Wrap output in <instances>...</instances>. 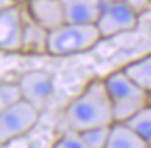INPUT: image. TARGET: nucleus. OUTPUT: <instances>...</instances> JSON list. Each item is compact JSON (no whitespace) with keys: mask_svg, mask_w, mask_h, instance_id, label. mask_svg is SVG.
Returning a JSON list of instances; mask_svg holds the SVG:
<instances>
[{"mask_svg":"<svg viewBox=\"0 0 151 148\" xmlns=\"http://www.w3.org/2000/svg\"><path fill=\"white\" fill-rule=\"evenodd\" d=\"M103 36L97 24L64 23L59 27L48 32L47 55L70 56L92 48Z\"/></svg>","mask_w":151,"mask_h":148,"instance_id":"obj_3","label":"nucleus"},{"mask_svg":"<svg viewBox=\"0 0 151 148\" xmlns=\"http://www.w3.org/2000/svg\"><path fill=\"white\" fill-rule=\"evenodd\" d=\"M23 5L26 14L48 32L65 23L64 6L60 0H27Z\"/></svg>","mask_w":151,"mask_h":148,"instance_id":"obj_8","label":"nucleus"},{"mask_svg":"<svg viewBox=\"0 0 151 148\" xmlns=\"http://www.w3.org/2000/svg\"><path fill=\"white\" fill-rule=\"evenodd\" d=\"M23 100L32 103L41 112L47 109L55 94V76L47 70H29L20 79Z\"/></svg>","mask_w":151,"mask_h":148,"instance_id":"obj_6","label":"nucleus"},{"mask_svg":"<svg viewBox=\"0 0 151 148\" xmlns=\"http://www.w3.org/2000/svg\"><path fill=\"white\" fill-rule=\"evenodd\" d=\"M127 122L147 142V145L151 147V103L145 104L139 112H136L130 119H127Z\"/></svg>","mask_w":151,"mask_h":148,"instance_id":"obj_13","label":"nucleus"},{"mask_svg":"<svg viewBox=\"0 0 151 148\" xmlns=\"http://www.w3.org/2000/svg\"><path fill=\"white\" fill-rule=\"evenodd\" d=\"M23 100L20 83L17 82H2L0 85V109L8 107L17 101Z\"/></svg>","mask_w":151,"mask_h":148,"instance_id":"obj_15","label":"nucleus"},{"mask_svg":"<svg viewBox=\"0 0 151 148\" xmlns=\"http://www.w3.org/2000/svg\"><path fill=\"white\" fill-rule=\"evenodd\" d=\"M104 85L112 104L115 121H127L136 112L150 103L147 94L139 85H136L122 68L112 71L104 77Z\"/></svg>","mask_w":151,"mask_h":148,"instance_id":"obj_2","label":"nucleus"},{"mask_svg":"<svg viewBox=\"0 0 151 148\" xmlns=\"http://www.w3.org/2000/svg\"><path fill=\"white\" fill-rule=\"evenodd\" d=\"M24 18L23 3L0 9V50L3 53H21Z\"/></svg>","mask_w":151,"mask_h":148,"instance_id":"obj_7","label":"nucleus"},{"mask_svg":"<svg viewBox=\"0 0 151 148\" xmlns=\"http://www.w3.org/2000/svg\"><path fill=\"white\" fill-rule=\"evenodd\" d=\"M26 11V9H24ZM48 30L35 23L27 14L24 18V32H23V45L21 53L30 55H47Z\"/></svg>","mask_w":151,"mask_h":148,"instance_id":"obj_11","label":"nucleus"},{"mask_svg":"<svg viewBox=\"0 0 151 148\" xmlns=\"http://www.w3.org/2000/svg\"><path fill=\"white\" fill-rule=\"evenodd\" d=\"M137 20L139 15L129 6L125 0H103L97 27L103 38H110L118 33L136 29Z\"/></svg>","mask_w":151,"mask_h":148,"instance_id":"obj_5","label":"nucleus"},{"mask_svg":"<svg viewBox=\"0 0 151 148\" xmlns=\"http://www.w3.org/2000/svg\"><path fill=\"white\" fill-rule=\"evenodd\" d=\"M129 3V6L136 12L137 15H144L145 12L151 9V0H125Z\"/></svg>","mask_w":151,"mask_h":148,"instance_id":"obj_17","label":"nucleus"},{"mask_svg":"<svg viewBox=\"0 0 151 148\" xmlns=\"http://www.w3.org/2000/svg\"><path fill=\"white\" fill-rule=\"evenodd\" d=\"M106 148H148V145L127 121H113Z\"/></svg>","mask_w":151,"mask_h":148,"instance_id":"obj_10","label":"nucleus"},{"mask_svg":"<svg viewBox=\"0 0 151 148\" xmlns=\"http://www.w3.org/2000/svg\"><path fill=\"white\" fill-rule=\"evenodd\" d=\"M15 2H17V3H26L27 0H15Z\"/></svg>","mask_w":151,"mask_h":148,"instance_id":"obj_18","label":"nucleus"},{"mask_svg":"<svg viewBox=\"0 0 151 148\" xmlns=\"http://www.w3.org/2000/svg\"><path fill=\"white\" fill-rule=\"evenodd\" d=\"M60 119L65 129L76 131L110 126L115 118L104 79H94L88 83L82 92L67 104Z\"/></svg>","mask_w":151,"mask_h":148,"instance_id":"obj_1","label":"nucleus"},{"mask_svg":"<svg viewBox=\"0 0 151 148\" xmlns=\"http://www.w3.org/2000/svg\"><path fill=\"white\" fill-rule=\"evenodd\" d=\"M53 147L56 148H86L80 133L76 130H70V129H65V131L55 139Z\"/></svg>","mask_w":151,"mask_h":148,"instance_id":"obj_16","label":"nucleus"},{"mask_svg":"<svg viewBox=\"0 0 151 148\" xmlns=\"http://www.w3.org/2000/svg\"><path fill=\"white\" fill-rule=\"evenodd\" d=\"M122 70L136 85L151 95V53L127 64Z\"/></svg>","mask_w":151,"mask_h":148,"instance_id":"obj_12","label":"nucleus"},{"mask_svg":"<svg viewBox=\"0 0 151 148\" xmlns=\"http://www.w3.org/2000/svg\"><path fill=\"white\" fill-rule=\"evenodd\" d=\"M41 110L32 103L20 100L8 107L0 109V142L5 145L11 139L26 134L36 126Z\"/></svg>","mask_w":151,"mask_h":148,"instance_id":"obj_4","label":"nucleus"},{"mask_svg":"<svg viewBox=\"0 0 151 148\" xmlns=\"http://www.w3.org/2000/svg\"><path fill=\"white\" fill-rule=\"evenodd\" d=\"M110 126H100L79 131L86 148H106Z\"/></svg>","mask_w":151,"mask_h":148,"instance_id":"obj_14","label":"nucleus"},{"mask_svg":"<svg viewBox=\"0 0 151 148\" xmlns=\"http://www.w3.org/2000/svg\"><path fill=\"white\" fill-rule=\"evenodd\" d=\"M67 23L97 24L103 0H60Z\"/></svg>","mask_w":151,"mask_h":148,"instance_id":"obj_9","label":"nucleus"}]
</instances>
